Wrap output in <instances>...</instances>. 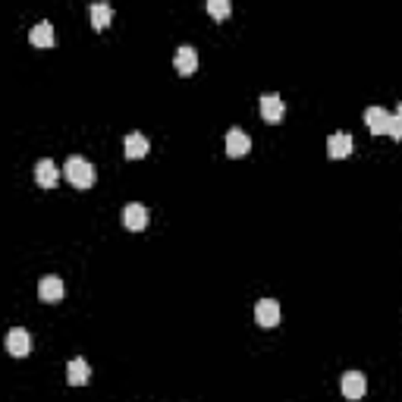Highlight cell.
Returning <instances> with one entry per match:
<instances>
[{
    "label": "cell",
    "mask_w": 402,
    "mask_h": 402,
    "mask_svg": "<svg viewBox=\"0 0 402 402\" xmlns=\"http://www.w3.org/2000/svg\"><path fill=\"white\" fill-rule=\"evenodd\" d=\"M63 176H66L75 189H91V185H95V167H91L85 157H69L66 167H63Z\"/></svg>",
    "instance_id": "obj_1"
},
{
    "label": "cell",
    "mask_w": 402,
    "mask_h": 402,
    "mask_svg": "<svg viewBox=\"0 0 402 402\" xmlns=\"http://www.w3.org/2000/svg\"><path fill=\"white\" fill-rule=\"evenodd\" d=\"M255 320H258V327L271 330L280 324V302L277 299H261L255 305Z\"/></svg>",
    "instance_id": "obj_2"
},
{
    "label": "cell",
    "mask_w": 402,
    "mask_h": 402,
    "mask_svg": "<svg viewBox=\"0 0 402 402\" xmlns=\"http://www.w3.org/2000/svg\"><path fill=\"white\" fill-rule=\"evenodd\" d=\"M7 352L13 355V358H26V355L32 352V334L22 327H13L7 334Z\"/></svg>",
    "instance_id": "obj_3"
},
{
    "label": "cell",
    "mask_w": 402,
    "mask_h": 402,
    "mask_svg": "<svg viewBox=\"0 0 402 402\" xmlns=\"http://www.w3.org/2000/svg\"><path fill=\"white\" fill-rule=\"evenodd\" d=\"M365 123L374 136H390V123H393V113H387L383 107H368L365 110Z\"/></svg>",
    "instance_id": "obj_4"
},
{
    "label": "cell",
    "mask_w": 402,
    "mask_h": 402,
    "mask_svg": "<svg viewBox=\"0 0 402 402\" xmlns=\"http://www.w3.org/2000/svg\"><path fill=\"white\" fill-rule=\"evenodd\" d=\"M223 148H226V157H246L248 151H252V138H248L242 129H230L226 132Z\"/></svg>",
    "instance_id": "obj_5"
},
{
    "label": "cell",
    "mask_w": 402,
    "mask_h": 402,
    "mask_svg": "<svg viewBox=\"0 0 402 402\" xmlns=\"http://www.w3.org/2000/svg\"><path fill=\"white\" fill-rule=\"evenodd\" d=\"M120 220H123V226L129 232H142L148 226V211H145V205H126Z\"/></svg>",
    "instance_id": "obj_6"
},
{
    "label": "cell",
    "mask_w": 402,
    "mask_h": 402,
    "mask_svg": "<svg viewBox=\"0 0 402 402\" xmlns=\"http://www.w3.org/2000/svg\"><path fill=\"white\" fill-rule=\"evenodd\" d=\"M365 390H368V381H365L361 371H346V374H342V396H346V399H352V402L361 399Z\"/></svg>",
    "instance_id": "obj_7"
},
{
    "label": "cell",
    "mask_w": 402,
    "mask_h": 402,
    "mask_svg": "<svg viewBox=\"0 0 402 402\" xmlns=\"http://www.w3.org/2000/svg\"><path fill=\"white\" fill-rule=\"evenodd\" d=\"M35 183L42 185V189H54V185L60 183V170H57L54 161H48V157H44V161H38V164H35Z\"/></svg>",
    "instance_id": "obj_8"
},
{
    "label": "cell",
    "mask_w": 402,
    "mask_h": 402,
    "mask_svg": "<svg viewBox=\"0 0 402 402\" xmlns=\"http://www.w3.org/2000/svg\"><path fill=\"white\" fill-rule=\"evenodd\" d=\"M38 299L48 302V305H57V302L63 299V280L60 277H42V283H38Z\"/></svg>",
    "instance_id": "obj_9"
},
{
    "label": "cell",
    "mask_w": 402,
    "mask_h": 402,
    "mask_svg": "<svg viewBox=\"0 0 402 402\" xmlns=\"http://www.w3.org/2000/svg\"><path fill=\"white\" fill-rule=\"evenodd\" d=\"M352 151H355V142H352V136H349V132H334V136H330L327 154L334 157V161H342V157H349Z\"/></svg>",
    "instance_id": "obj_10"
},
{
    "label": "cell",
    "mask_w": 402,
    "mask_h": 402,
    "mask_svg": "<svg viewBox=\"0 0 402 402\" xmlns=\"http://www.w3.org/2000/svg\"><path fill=\"white\" fill-rule=\"evenodd\" d=\"M261 116H264L267 123H280L283 116H286V104L280 95H264L261 98Z\"/></svg>",
    "instance_id": "obj_11"
},
{
    "label": "cell",
    "mask_w": 402,
    "mask_h": 402,
    "mask_svg": "<svg viewBox=\"0 0 402 402\" xmlns=\"http://www.w3.org/2000/svg\"><path fill=\"white\" fill-rule=\"evenodd\" d=\"M123 154H126V161H142L148 154V138L142 132H129L123 138Z\"/></svg>",
    "instance_id": "obj_12"
},
{
    "label": "cell",
    "mask_w": 402,
    "mask_h": 402,
    "mask_svg": "<svg viewBox=\"0 0 402 402\" xmlns=\"http://www.w3.org/2000/svg\"><path fill=\"white\" fill-rule=\"evenodd\" d=\"M173 66H176L179 75H192L198 69V54L195 48H189V44H183V48L176 51V57H173Z\"/></svg>",
    "instance_id": "obj_13"
},
{
    "label": "cell",
    "mask_w": 402,
    "mask_h": 402,
    "mask_svg": "<svg viewBox=\"0 0 402 402\" xmlns=\"http://www.w3.org/2000/svg\"><path fill=\"white\" fill-rule=\"evenodd\" d=\"M28 42L35 44V48H54V26H51L48 19H42L38 26H32V32H28Z\"/></svg>",
    "instance_id": "obj_14"
},
{
    "label": "cell",
    "mask_w": 402,
    "mask_h": 402,
    "mask_svg": "<svg viewBox=\"0 0 402 402\" xmlns=\"http://www.w3.org/2000/svg\"><path fill=\"white\" fill-rule=\"evenodd\" d=\"M91 377V368H89V361L85 358H73L66 365V381L73 383V387H85Z\"/></svg>",
    "instance_id": "obj_15"
},
{
    "label": "cell",
    "mask_w": 402,
    "mask_h": 402,
    "mask_svg": "<svg viewBox=\"0 0 402 402\" xmlns=\"http://www.w3.org/2000/svg\"><path fill=\"white\" fill-rule=\"evenodd\" d=\"M110 19H113V10H110L107 3H91V26H95L98 32H104V28L110 26Z\"/></svg>",
    "instance_id": "obj_16"
},
{
    "label": "cell",
    "mask_w": 402,
    "mask_h": 402,
    "mask_svg": "<svg viewBox=\"0 0 402 402\" xmlns=\"http://www.w3.org/2000/svg\"><path fill=\"white\" fill-rule=\"evenodd\" d=\"M208 13H211L214 19H226V16L232 13V3L230 0H211V3H208Z\"/></svg>",
    "instance_id": "obj_17"
},
{
    "label": "cell",
    "mask_w": 402,
    "mask_h": 402,
    "mask_svg": "<svg viewBox=\"0 0 402 402\" xmlns=\"http://www.w3.org/2000/svg\"><path fill=\"white\" fill-rule=\"evenodd\" d=\"M390 136H393L396 142H402V120H399V116H393V123H390Z\"/></svg>",
    "instance_id": "obj_18"
},
{
    "label": "cell",
    "mask_w": 402,
    "mask_h": 402,
    "mask_svg": "<svg viewBox=\"0 0 402 402\" xmlns=\"http://www.w3.org/2000/svg\"><path fill=\"white\" fill-rule=\"evenodd\" d=\"M396 116H399V120H402V101H399V107H396Z\"/></svg>",
    "instance_id": "obj_19"
}]
</instances>
